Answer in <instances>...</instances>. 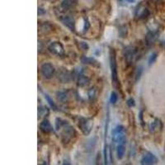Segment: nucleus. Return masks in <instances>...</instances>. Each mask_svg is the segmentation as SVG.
<instances>
[{"mask_svg":"<svg viewBox=\"0 0 165 165\" xmlns=\"http://www.w3.org/2000/svg\"><path fill=\"white\" fill-rule=\"evenodd\" d=\"M65 123L66 121L63 120L62 119H60V118H56V119H55V129H56L57 130H60V128H61Z\"/></svg>","mask_w":165,"mask_h":165,"instance_id":"obj_20","label":"nucleus"},{"mask_svg":"<svg viewBox=\"0 0 165 165\" xmlns=\"http://www.w3.org/2000/svg\"><path fill=\"white\" fill-rule=\"evenodd\" d=\"M88 96H89V98L92 100V99H93V97H94L95 96V90L94 89H91L89 90V92H88Z\"/></svg>","mask_w":165,"mask_h":165,"instance_id":"obj_27","label":"nucleus"},{"mask_svg":"<svg viewBox=\"0 0 165 165\" xmlns=\"http://www.w3.org/2000/svg\"><path fill=\"white\" fill-rule=\"evenodd\" d=\"M110 66H111V79L113 81L114 84L118 83L117 76V64L116 59V53L113 49L110 50Z\"/></svg>","mask_w":165,"mask_h":165,"instance_id":"obj_1","label":"nucleus"},{"mask_svg":"<svg viewBox=\"0 0 165 165\" xmlns=\"http://www.w3.org/2000/svg\"><path fill=\"white\" fill-rule=\"evenodd\" d=\"M81 61L83 64H90V65L93 66V67H100V64L97 61V59H95L92 57H87V56H82L81 58Z\"/></svg>","mask_w":165,"mask_h":165,"instance_id":"obj_13","label":"nucleus"},{"mask_svg":"<svg viewBox=\"0 0 165 165\" xmlns=\"http://www.w3.org/2000/svg\"><path fill=\"white\" fill-rule=\"evenodd\" d=\"M59 79L62 82H68L70 80V73H68V71H64L59 73Z\"/></svg>","mask_w":165,"mask_h":165,"instance_id":"obj_16","label":"nucleus"},{"mask_svg":"<svg viewBox=\"0 0 165 165\" xmlns=\"http://www.w3.org/2000/svg\"><path fill=\"white\" fill-rule=\"evenodd\" d=\"M126 1H127V2H134V0H126Z\"/></svg>","mask_w":165,"mask_h":165,"instance_id":"obj_28","label":"nucleus"},{"mask_svg":"<svg viewBox=\"0 0 165 165\" xmlns=\"http://www.w3.org/2000/svg\"><path fill=\"white\" fill-rule=\"evenodd\" d=\"M45 99H46V101H47V102L49 103V105L50 106V107H51L53 110H54V111H56L57 110V106L56 105H55V103H54V101H53V100H52L51 98H50V97L49 95L45 94Z\"/></svg>","mask_w":165,"mask_h":165,"instance_id":"obj_21","label":"nucleus"},{"mask_svg":"<svg viewBox=\"0 0 165 165\" xmlns=\"http://www.w3.org/2000/svg\"><path fill=\"white\" fill-rule=\"evenodd\" d=\"M156 59H157V54L156 53H153V54H151L149 59H148V65H151L152 64H153Z\"/></svg>","mask_w":165,"mask_h":165,"instance_id":"obj_23","label":"nucleus"},{"mask_svg":"<svg viewBox=\"0 0 165 165\" xmlns=\"http://www.w3.org/2000/svg\"><path fill=\"white\" fill-rule=\"evenodd\" d=\"M76 4V0H64L61 3L62 7L64 9H69Z\"/></svg>","mask_w":165,"mask_h":165,"instance_id":"obj_18","label":"nucleus"},{"mask_svg":"<svg viewBox=\"0 0 165 165\" xmlns=\"http://www.w3.org/2000/svg\"><path fill=\"white\" fill-rule=\"evenodd\" d=\"M40 72L45 78H50L54 73V67L50 63H45L40 67Z\"/></svg>","mask_w":165,"mask_h":165,"instance_id":"obj_6","label":"nucleus"},{"mask_svg":"<svg viewBox=\"0 0 165 165\" xmlns=\"http://www.w3.org/2000/svg\"><path fill=\"white\" fill-rule=\"evenodd\" d=\"M79 47H80L82 50H87L88 48H89V46H88V45H87L86 42L80 41V42H79Z\"/></svg>","mask_w":165,"mask_h":165,"instance_id":"obj_25","label":"nucleus"},{"mask_svg":"<svg viewBox=\"0 0 165 165\" xmlns=\"http://www.w3.org/2000/svg\"><path fill=\"white\" fill-rule=\"evenodd\" d=\"M127 105L130 107H132V106H134V105H135V103H134V100L133 98H130L128 99L127 100Z\"/></svg>","mask_w":165,"mask_h":165,"instance_id":"obj_26","label":"nucleus"},{"mask_svg":"<svg viewBox=\"0 0 165 165\" xmlns=\"http://www.w3.org/2000/svg\"><path fill=\"white\" fill-rule=\"evenodd\" d=\"M90 81V78L87 77L84 73V70L81 71V73H79L78 78V85L80 87H84L86 85L88 84V82Z\"/></svg>","mask_w":165,"mask_h":165,"instance_id":"obj_12","label":"nucleus"},{"mask_svg":"<svg viewBox=\"0 0 165 165\" xmlns=\"http://www.w3.org/2000/svg\"><path fill=\"white\" fill-rule=\"evenodd\" d=\"M49 51L53 54L58 55V56H62L64 54V50L63 45L59 41H54L52 42L48 47Z\"/></svg>","mask_w":165,"mask_h":165,"instance_id":"obj_5","label":"nucleus"},{"mask_svg":"<svg viewBox=\"0 0 165 165\" xmlns=\"http://www.w3.org/2000/svg\"><path fill=\"white\" fill-rule=\"evenodd\" d=\"M60 129H63L61 131V140L63 143H68L73 139V135L75 134V131L71 125H68L67 122L62 126Z\"/></svg>","mask_w":165,"mask_h":165,"instance_id":"obj_2","label":"nucleus"},{"mask_svg":"<svg viewBox=\"0 0 165 165\" xmlns=\"http://www.w3.org/2000/svg\"><path fill=\"white\" fill-rule=\"evenodd\" d=\"M152 1H153V2H158V0H152Z\"/></svg>","mask_w":165,"mask_h":165,"instance_id":"obj_29","label":"nucleus"},{"mask_svg":"<svg viewBox=\"0 0 165 165\" xmlns=\"http://www.w3.org/2000/svg\"><path fill=\"white\" fill-rule=\"evenodd\" d=\"M158 162V158H156V156L153 153L150 152H147L143 157H142L140 163L143 165H150L155 164Z\"/></svg>","mask_w":165,"mask_h":165,"instance_id":"obj_9","label":"nucleus"},{"mask_svg":"<svg viewBox=\"0 0 165 165\" xmlns=\"http://www.w3.org/2000/svg\"><path fill=\"white\" fill-rule=\"evenodd\" d=\"M148 15H149V11L147 8V7H145L143 4H140L137 7L136 10H135L134 17H135V19L140 20V19L145 18Z\"/></svg>","mask_w":165,"mask_h":165,"instance_id":"obj_7","label":"nucleus"},{"mask_svg":"<svg viewBox=\"0 0 165 165\" xmlns=\"http://www.w3.org/2000/svg\"><path fill=\"white\" fill-rule=\"evenodd\" d=\"M40 130H41L43 133H45V134H49V133L53 131V127H52L51 124H50V122L48 120H46V119H44V120L40 122Z\"/></svg>","mask_w":165,"mask_h":165,"instance_id":"obj_11","label":"nucleus"},{"mask_svg":"<svg viewBox=\"0 0 165 165\" xmlns=\"http://www.w3.org/2000/svg\"><path fill=\"white\" fill-rule=\"evenodd\" d=\"M142 73V68L141 67H139V68H137L136 70V73H135V81H138L140 78V75H141Z\"/></svg>","mask_w":165,"mask_h":165,"instance_id":"obj_24","label":"nucleus"},{"mask_svg":"<svg viewBox=\"0 0 165 165\" xmlns=\"http://www.w3.org/2000/svg\"><path fill=\"white\" fill-rule=\"evenodd\" d=\"M112 140L115 144H120L121 142H125V135L124 127L122 125H117L114 129L112 134Z\"/></svg>","mask_w":165,"mask_h":165,"instance_id":"obj_4","label":"nucleus"},{"mask_svg":"<svg viewBox=\"0 0 165 165\" xmlns=\"http://www.w3.org/2000/svg\"><path fill=\"white\" fill-rule=\"evenodd\" d=\"M57 97L59 101L64 103L66 101H68L69 95H68V91H62V92H59L57 93Z\"/></svg>","mask_w":165,"mask_h":165,"instance_id":"obj_17","label":"nucleus"},{"mask_svg":"<svg viewBox=\"0 0 165 165\" xmlns=\"http://www.w3.org/2000/svg\"><path fill=\"white\" fill-rule=\"evenodd\" d=\"M60 21H62V23L65 25L68 28H69L71 31H74L75 27H74V20L70 16H64L63 17L60 18Z\"/></svg>","mask_w":165,"mask_h":165,"instance_id":"obj_10","label":"nucleus"},{"mask_svg":"<svg viewBox=\"0 0 165 165\" xmlns=\"http://www.w3.org/2000/svg\"><path fill=\"white\" fill-rule=\"evenodd\" d=\"M49 113V110H48L47 107L45 106H39V109H38V116L39 117H42L44 116H46Z\"/></svg>","mask_w":165,"mask_h":165,"instance_id":"obj_19","label":"nucleus"},{"mask_svg":"<svg viewBox=\"0 0 165 165\" xmlns=\"http://www.w3.org/2000/svg\"><path fill=\"white\" fill-rule=\"evenodd\" d=\"M161 128H162V123L158 119H155L154 121L150 123V125H149V130L151 132H153V133L155 131H158V130H160Z\"/></svg>","mask_w":165,"mask_h":165,"instance_id":"obj_15","label":"nucleus"},{"mask_svg":"<svg viewBox=\"0 0 165 165\" xmlns=\"http://www.w3.org/2000/svg\"><path fill=\"white\" fill-rule=\"evenodd\" d=\"M78 125L81 131L83 133V134L87 135L92 130V128L93 126V122H92V120L91 119L81 117L79 118Z\"/></svg>","mask_w":165,"mask_h":165,"instance_id":"obj_3","label":"nucleus"},{"mask_svg":"<svg viewBox=\"0 0 165 165\" xmlns=\"http://www.w3.org/2000/svg\"><path fill=\"white\" fill-rule=\"evenodd\" d=\"M125 152V142H121L120 144H117V148H116V155L119 159L124 157Z\"/></svg>","mask_w":165,"mask_h":165,"instance_id":"obj_14","label":"nucleus"},{"mask_svg":"<svg viewBox=\"0 0 165 165\" xmlns=\"http://www.w3.org/2000/svg\"><path fill=\"white\" fill-rule=\"evenodd\" d=\"M124 54H125L126 62L128 64H131L132 62L134 61V59H135V57H136L137 50L133 46H127L126 48H125Z\"/></svg>","mask_w":165,"mask_h":165,"instance_id":"obj_8","label":"nucleus"},{"mask_svg":"<svg viewBox=\"0 0 165 165\" xmlns=\"http://www.w3.org/2000/svg\"><path fill=\"white\" fill-rule=\"evenodd\" d=\"M117 98L118 96L116 94V92H111V96H110V102L111 104H115L116 101H117Z\"/></svg>","mask_w":165,"mask_h":165,"instance_id":"obj_22","label":"nucleus"}]
</instances>
